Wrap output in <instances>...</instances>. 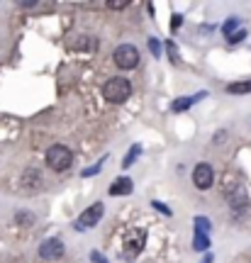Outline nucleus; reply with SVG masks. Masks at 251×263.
Instances as JSON below:
<instances>
[{
  "label": "nucleus",
  "instance_id": "nucleus-1",
  "mask_svg": "<svg viewBox=\"0 0 251 263\" xmlns=\"http://www.w3.org/2000/svg\"><path fill=\"white\" fill-rule=\"evenodd\" d=\"M47 166L56 173H64L74 166V151L64 146V144H54L47 149Z\"/></svg>",
  "mask_w": 251,
  "mask_h": 263
},
{
  "label": "nucleus",
  "instance_id": "nucleus-20",
  "mask_svg": "<svg viewBox=\"0 0 251 263\" xmlns=\"http://www.w3.org/2000/svg\"><path fill=\"white\" fill-rule=\"evenodd\" d=\"M181 25H183V17H181V15H173V22H171V27L176 29V27H181Z\"/></svg>",
  "mask_w": 251,
  "mask_h": 263
},
{
  "label": "nucleus",
  "instance_id": "nucleus-16",
  "mask_svg": "<svg viewBox=\"0 0 251 263\" xmlns=\"http://www.w3.org/2000/svg\"><path fill=\"white\" fill-rule=\"evenodd\" d=\"M130 3L127 0H120V3H107V8H112V10H122V8H127Z\"/></svg>",
  "mask_w": 251,
  "mask_h": 263
},
{
  "label": "nucleus",
  "instance_id": "nucleus-7",
  "mask_svg": "<svg viewBox=\"0 0 251 263\" xmlns=\"http://www.w3.org/2000/svg\"><path fill=\"white\" fill-rule=\"evenodd\" d=\"M39 256H42L44 261L61 258V256H64V241H61V239H47V241H42V244H39Z\"/></svg>",
  "mask_w": 251,
  "mask_h": 263
},
{
  "label": "nucleus",
  "instance_id": "nucleus-14",
  "mask_svg": "<svg viewBox=\"0 0 251 263\" xmlns=\"http://www.w3.org/2000/svg\"><path fill=\"white\" fill-rule=\"evenodd\" d=\"M237 25H239V20H237V17L227 20V22H224V34H229V37H232V29L237 27Z\"/></svg>",
  "mask_w": 251,
  "mask_h": 263
},
{
  "label": "nucleus",
  "instance_id": "nucleus-11",
  "mask_svg": "<svg viewBox=\"0 0 251 263\" xmlns=\"http://www.w3.org/2000/svg\"><path fill=\"white\" fill-rule=\"evenodd\" d=\"M227 93L229 95H246L251 93V81H237V83L227 85Z\"/></svg>",
  "mask_w": 251,
  "mask_h": 263
},
{
  "label": "nucleus",
  "instance_id": "nucleus-5",
  "mask_svg": "<svg viewBox=\"0 0 251 263\" xmlns=\"http://www.w3.org/2000/svg\"><path fill=\"white\" fill-rule=\"evenodd\" d=\"M214 183V171L210 163H198L193 168V185L198 190H210Z\"/></svg>",
  "mask_w": 251,
  "mask_h": 263
},
{
  "label": "nucleus",
  "instance_id": "nucleus-21",
  "mask_svg": "<svg viewBox=\"0 0 251 263\" xmlns=\"http://www.w3.org/2000/svg\"><path fill=\"white\" fill-rule=\"evenodd\" d=\"M93 263H107L102 256H98V254H93Z\"/></svg>",
  "mask_w": 251,
  "mask_h": 263
},
{
  "label": "nucleus",
  "instance_id": "nucleus-6",
  "mask_svg": "<svg viewBox=\"0 0 251 263\" xmlns=\"http://www.w3.org/2000/svg\"><path fill=\"white\" fill-rule=\"evenodd\" d=\"M144 244H147V232H144V229H132V232L124 234V251H127L130 258L139 256Z\"/></svg>",
  "mask_w": 251,
  "mask_h": 263
},
{
  "label": "nucleus",
  "instance_id": "nucleus-17",
  "mask_svg": "<svg viewBox=\"0 0 251 263\" xmlns=\"http://www.w3.org/2000/svg\"><path fill=\"white\" fill-rule=\"evenodd\" d=\"M149 49H151V51H154V54H156V57H158V54H161V47H158V44H156V39H149Z\"/></svg>",
  "mask_w": 251,
  "mask_h": 263
},
{
  "label": "nucleus",
  "instance_id": "nucleus-2",
  "mask_svg": "<svg viewBox=\"0 0 251 263\" xmlns=\"http://www.w3.org/2000/svg\"><path fill=\"white\" fill-rule=\"evenodd\" d=\"M130 95H132V83L127 81V78H122V76L110 78L107 83L102 85V98H105L107 103L120 105V103H124Z\"/></svg>",
  "mask_w": 251,
  "mask_h": 263
},
{
  "label": "nucleus",
  "instance_id": "nucleus-19",
  "mask_svg": "<svg viewBox=\"0 0 251 263\" xmlns=\"http://www.w3.org/2000/svg\"><path fill=\"white\" fill-rule=\"evenodd\" d=\"M244 37H246V32H237V34H232V37H229V42L234 44V42H242Z\"/></svg>",
  "mask_w": 251,
  "mask_h": 263
},
{
  "label": "nucleus",
  "instance_id": "nucleus-12",
  "mask_svg": "<svg viewBox=\"0 0 251 263\" xmlns=\"http://www.w3.org/2000/svg\"><path fill=\"white\" fill-rule=\"evenodd\" d=\"M190 105H193V98H181V100H176V103L171 105V110H173V112H183Z\"/></svg>",
  "mask_w": 251,
  "mask_h": 263
},
{
  "label": "nucleus",
  "instance_id": "nucleus-13",
  "mask_svg": "<svg viewBox=\"0 0 251 263\" xmlns=\"http://www.w3.org/2000/svg\"><path fill=\"white\" fill-rule=\"evenodd\" d=\"M15 222H17V224L29 227V224H34V217L29 215V212H17V215H15Z\"/></svg>",
  "mask_w": 251,
  "mask_h": 263
},
{
  "label": "nucleus",
  "instance_id": "nucleus-10",
  "mask_svg": "<svg viewBox=\"0 0 251 263\" xmlns=\"http://www.w3.org/2000/svg\"><path fill=\"white\" fill-rule=\"evenodd\" d=\"M132 188H134V185H132V180L127 178V176H122V178H117L110 185V195H130Z\"/></svg>",
  "mask_w": 251,
  "mask_h": 263
},
{
  "label": "nucleus",
  "instance_id": "nucleus-3",
  "mask_svg": "<svg viewBox=\"0 0 251 263\" xmlns=\"http://www.w3.org/2000/svg\"><path fill=\"white\" fill-rule=\"evenodd\" d=\"M112 61L122 71H132V68L139 66V49L132 47V44H120L112 51Z\"/></svg>",
  "mask_w": 251,
  "mask_h": 263
},
{
  "label": "nucleus",
  "instance_id": "nucleus-4",
  "mask_svg": "<svg viewBox=\"0 0 251 263\" xmlns=\"http://www.w3.org/2000/svg\"><path fill=\"white\" fill-rule=\"evenodd\" d=\"M102 212H105L102 202H95V205H91L88 210H85V212H81V217H78V219H76V229H78V232H83V229H91V227H95L102 219Z\"/></svg>",
  "mask_w": 251,
  "mask_h": 263
},
{
  "label": "nucleus",
  "instance_id": "nucleus-9",
  "mask_svg": "<svg viewBox=\"0 0 251 263\" xmlns=\"http://www.w3.org/2000/svg\"><path fill=\"white\" fill-rule=\"evenodd\" d=\"M22 188L27 190V193H37L42 188V173L37 168H29L22 173Z\"/></svg>",
  "mask_w": 251,
  "mask_h": 263
},
{
  "label": "nucleus",
  "instance_id": "nucleus-18",
  "mask_svg": "<svg viewBox=\"0 0 251 263\" xmlns=\"http://www.w3.org/2000/svg\"><path fill=\"white\" fill-rule=\"evenodd\" d=\"M166 47H168V54H171V59H173V61H178V51H176V47H173L171 42H168Z\"/></svg>",
  "mask_w": 251,
  "mask_h": 263
},
{
  "label": "nucleus",
  "instance_id": "nucleus-8",
  "mask_svg": "<svg viewBox=\"0 0 251 263\" xmlns=\"http://www.w3.org/2000/svg\"><path fill=\"white\" fill-rule=\"evenodd\" d=\"M227 200H229V207H232L234 217L246 215V210H249V200H246V193H244V190H232V193L227 195Z\"/></svg>",
  "mask_w": 251,
  "mask_h": 263
},
{
  "label": "nucleus",
  "instance_id": "nucleus-15",
  "mask_svg": "<svg viewBox=\"0 0 251 263\" xmlns=\"http://www.w3.org/2000/svg\"><path fill=\"white\" fill-rule=\"evenodd\" d=\"M139 146H132V151H130V156H127V159H124V166H130V163H132V161H134V159H137V154H139Z\"/></svg>",
  "mask_w": 251,
  "mask_h": 263
}]
</instances>
